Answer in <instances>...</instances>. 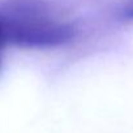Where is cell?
Returning <instances> with one entry per match:
<instances>
[{
    "label": "cell",
    "instance_id": "3957f363",
    "mask_svg": "<svg viewBox=\"0 0 133 133\" xmlns=\"http://www.w3.org/2000/svg\"><path fill=\"white\" fill-rule=\"evenodd\" d=\"M124 17L133 20V3H132V4H129V5L127 7V9L124 11Z\"/></svg>",
    "mask_w": 133,
    "mask_h": 133
},
{
    "label": "cell",
    "instance_id": "6da1fadb",
    "mask_svg": "<svg viewBox=\"0 0 133 133\" xmlns=\"http://www.w3.org/2000/svg\"><path fill=\"white\" fill-rule=\"evenodd\" d=\"M0 30L5 43L43 48L69 42L75 25L42 0H7L0 4Z\"/></svg>",
    "mask_w": 133,
    "mask_h": 133
},
{
    "label": "cell",
    "instance_id": "7a4b0ae2",
    "mask_svg": "<svg viewBox=\"0 0 133 133\" xmlns=\"http://www.w3.org/2000/svg\"><path fill=\"white\" fill-rule=\"evenodd\" d=\"M5 41H4V37H3V33L0 30V66H2V63H3V56H4V47H5Z\"/></svg>",
    "mask_w": 133,
    "mask_h": 133
}]
</instances>
